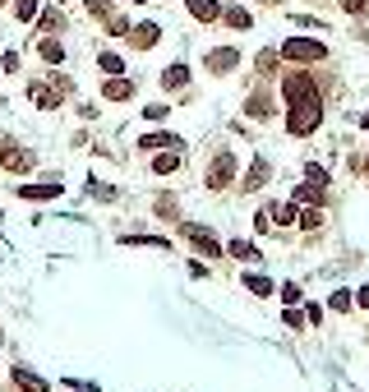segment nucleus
<instances>
[{"label":"nucleus","instance_id":"b1692460","mask_svg":"<svg viewBox=\"0 0 369 392\" xmlns=\"http://www.w3.org/2000/svg\"><path fill=\"white\" fill-rule=\"evenodd\" d=\"M245 287L254 291V296H273V282H268V277H259V272H249V277H245Z\"/></svg>","mask_w":369,"mask_h":392},{"label":"nucleus","instance_id":"f8f14e48","mask_svg":"<svg viewBox=\"0 0 369 392\" xmlns=\"http://www.w3.org/2000/svg\"><path fill=\"white\" fill-rule=\"evenodd\" d=\"M189 14L199 19V24H212V19H222V5L217 0H189Z\"/></svg>","mask_w":369,"mask_h":392},{"label":"nucleus","instance_id":"1a4fd4ad","mask_svg":"<svg viewBox=\"0 0 369 392\" xmlns=\"http://www.w3.org/2000/svg\"><path fill=\"white\" fill-rule=\"evenodd\" d=\"M157 37H162V28H157V24H139V28H130V42L139 46V51H148Z\"/></svg>","mask_w":369,"mask_h":392},{"label":"nucleus","instance_id":"20e7f679","mask_svg":"<svg viewBox=\"0 0 369 392\" xmlns=\"http://www.w3.org/2000/svg\"><path fill=\"white\" fill-rule=\"evenodd\" d=\"M281 93H286V102H291V106H300V102H318L314 83H309L305 74H291L286 83H281Z\"/></svg>","mask_w":369,"mask_h":392},{"label":"nucleus","instance_id":"c756f323","mask_svg":"<svg viewBox=\"0 0 369 392\" xmlns=\"http://www.w3.org/2000/svg\"><path fill=\"white\" fill-rule=\"evenodd\" d=\"M342 9H351V14H369V0H342Z\"/></svg>","mask_w":369,"mask_h":392},{"label":"nucleus","instance_id":"cd10ccee","mask_svg":"<svg viewBox=\"0 0 369 392\" xmlns=\"http://www.w3.org/2000/svg\"><path fill=\"white\" fill-rule=\"evenodd\" d=\"M167 111H171V106H157V102L143 106V115H148V120H167Z\"/></svg>","mask_w":369,"mask_h":392},{"label":"nucleus","instance_id":"39448f33","mask_svg":"<svg viewBox=\"0 0 369 392\" xmlns=\"http://www.w3.org/2000/svg\"><path fill=\"white\" fill-rule=\"evenodd\" d=\"M184 240H189L199 254H208V259H222V240H217L212 231H203V227H184Z\"/></svg>","mask_w":369,"mask_h":392},{"label":"nucleus","instance_id":"dca6fc26","mask_svg":"<svg viewBox=\"0 0 369 392\" xmlns=\"http://www.w3.org/2000/svg\"><path fill=\"white\" fill-rule=\"evenodd\" d=\"M245 111L254 115V120H268V115H273L277 106H273V97H268V93H254V97H249V106H245Z\"/></svg>","mask_w":369,"mask_h":392},{"label":"nucleus","instance_id":"aec40b11","mask_svg":"<svg viewBox=\"0 0 369 392\" xmlns=\"http://www.w3.org/2000/svg\"><path fill=\"white\" fill-rule=\"evenodd\" d=\"M56 194H61V185H24V199H56Z\"/></svg>","mask_w":369,"mask_h":392},{"label":"nucleus","instance_id":"ddd939ff","mask_svg":"<svg viewBox=\"0 0 369 392\" xmlns=\"http://www.w3.org/2000/svg\"><path fill=\"white\" fill-rule=\"evenodd\" d=\"M264 185H268V162H254V166L245 171V180H240V190L254 194V190H264Z\"/></svg>","mask_w":369,"mask_h":392},{"label":"nucleus","instance_id":"c9c22d12","mask_svg":"<svg viewBox=\"0 0 369 392\" xmlns=\"http://www.w3.org/2000/svg\"><path fill=\"white\" fill-rule=\"evenodd\" d=\"M130 5H143V0H130Z\"/></svg>","mask_w":369,"mask_h":392},{"label":"nucleus","instance_id":"6e6552de","mask_svg":"<svg viewBox=\"0 0 369 392\" xmlns=\"http://www.w3.org/2000/svg\"><path fill=\"white\" fill-rule=\"evenodd\" d=\"M139 143H143L148 153H162V148H180L184 139H180V134H167V130H157V134H143Z\"/></svg>","mask_w":369,"mask_h":392},{"label":"nucleus","instance_id":"f704fd0d","mask_svg":"<svg viewBox=\"0 0 369 392\" xmlns=\"http://www.w3.org/2000/svg\"><path fill=\"white\" fill-rule=\"evenodd\" d=\"M264 5H281V0H264Z\"/></svg>","mask_w":369,"mask_h":392},{"label":"nucleus","instance_id":"72a5a7b5","mask_svg":"<svg viewBox=\"0 0 369 392\" xmlns=\"http://www.w3.org/2000/svg\"><path fill=\"white\" fill-rule=\"evenodd\" d=\"M355 300H360V305L369 309V287H360V296H355Z\"/></svg>","mask_w":369,"mask_h":392},{"label":"nucleus","instance_id":"a211bd4d","mask_svg":"<svg viewBox=\"0 0 369 392\" xmlns=\"http://www.w3.org/2000/svg\"><path fill=\"white\" fill-rule=\"evenodd\" d=\"M184 83H189V65H171L162 74V88H184Z\"/></svg>","mask_w":369,"mask_h":392},{"label":"nucleus","instance_id":"9d476101","mask_svg":"<svg viewBox=\"0 0 369 392\" xmlns=\"http://www.w3.org/2000/svg\"><path fill=\"white\" fill-rule=\"evenodd\" d=\"M9 378H14V383H19V388H24V392H46V378H37V374H28V369H24V365H14V369H9Z\"/></svg>","mask_w":369,"mask_h":392},{"label":"nucleus","instance_id":"0eeeda50","mask_svg":"<svg viewBox=\"0 0 369 392\" xmlns=\"http://www.w3.org/2000/svg\"><path fill=\"white\" fill-rule=\"evenodd\" d=\"M102 97H106V102H130L134 83H130V78H120V74H111V78H106V88H102Z\"/></svg>","mask_w":369,"mask_h":392},{"label":"nucleus","instance_id":"2eb2a0df","mask_svg":"<svg viewBox=\"0 0 369 392\" xmlns=\"http://www.w3.org/2000/svg\"><path fill=\"white\" fill-rule=\"evenodd\" d=\"M28 97H33V102L42 106V111H51V106H61V93H56V88H42V83H33V88H28Z\"/></svg>","mask_w":369,"mask_h":392},{"label":"nucleus","instance_id":"9b49d317","mask_svg":"<svg viewBox=\"0 0 369 392\" xmlns=\"http://www.w3.org/2000/svg\"><path fill=\"white\" fill-rule=\"evenodd\" d=\"M37 56H42L46 65H61L65 61V46L56 42V37H37Z\"/></svg>","mask_w":369,"mask_h":392},{"label":"nucleus","instance_id":"5701e85b","mask_svg":"<svg viewBox=\"0 0 369 392\" xmlns=\"http://www.w3.org/2000/svg\"><path fill=\"white\" fill-rule=\"evenodd\" d=\"M37 9H42V0H14V19H37Z\"/></svg>","mask_w":369,"mask_h":392},{"label":"nucleus","instance_id":"c85d7f7f","mask_svg":"<svg viewBox=\"0 0 369 392\" xmlns=\"http://www.w3.org/2000/svg\"><path fill=\"white\" fill-rule=\"evenodd\" d=\"M37 24H42V33H56V28H61V14H42Z\"/></svg>","mask_w":369,"mask_h":392},{"label":"nucleus","instance_id":"393cba45","mask_svg":"<svg viewBox=\"0 0 369 392\" xmlns=\"http://www.w3.org/2000/svg\"><path fill=\"white\" fill-rule=\"evenodd\" d=\"M318 190H323V185H314V180L300 185V190H296V203H318Z\"/></svg>","mask_w":369,"mask_h":392},{"label":"nucleus","instance_id":"bb28decb","mask_svg":"<svg viewBox=\"0 0 369 392\" xmlns=\"http://www.w3.org/2000/svg\"><path fill=\"white\" fill-rule=\"evenodd\" d=\"M318 222H323V212H318V208H305V212H300V227H305V231H314Z\"/></svg>","mask_w":369,"mask_h":392},{"label":"nucleus","instance_id":"2f4dec72","mask_svg":"<svg viewBox=\"0 0 369 392\" xmlns=\"http://www.w3.org/2000/svg\"><path fill=\"white\" fill-rule=\"evenodd\" d=\"M333 309L346 314V309H351V296H346V291H337V296H333Z\"/></svg>","mask_w":369,"mask_h":392},{"label":"nucleus","instance_id":"f3484780","mask_svg":"<svg viewBox=\"0 0 369 392\" xmlns=\"http://www.w3.org/2000/svg\"><path fill=\"white\" fill-rule=\"evenodd\" d=\"M176 166H180V153L176 148H162L157 157H152V171H157V175H171Z\"/></svg>","mask_w":369,"mask_h":392},{"label":"nucleus","instance_id":"412c9836","mask_svg":"<svg viewBox=\"0 0 369 392\" xmlns=\"http://www.w3.org/2000/svg\"><path fill=\"white\" fill-rule=\"evenodd\" d=\"M97 65H102V74H106V78L125 70V61H120V56H115V51H102V56H97Z\"/></svg>","mask_w":369,"mask_h":392},{"label":"nucleus","instance_id":"7ed1b4c3","mask_svg":"<svg viewBox=\"0 0 369 392\" xmlns=\"http://www.w3.org/2000/svg\"><path fill=\"white\" fill-rule=\"evenodd\" d=\"M236 180V157L231 153H217L208 166V190H227V185Z\"/></svg>","mask_w":369,"mask_h":392},{"label":"nucleus","instance_id":"6ab92c4d","mask_svg":"<svg viewBox=\"0 0 369 392\" xmlns=\"http://www.w3.org/2000/svg\"><path fill=\"white\" fill-rule=\"evenodd\" d=\"M231 259H240V263H254L259 259V249H254V244H249V240H231Z\"/></svg>","mask_w":369,"mask_h":392},{"label":"nucleus","instance_id":"a878e982","mask_svg":"<svg viewBox=\"0 0 369 392\" xmlns=\"http://www.w3.org/2000/svg\"><path fill=\"white\" fill-rule=\"evenodd\" d=\"M254 65H259V74H273V70H277V51H259Z\"/></svg>","mask_w":369,"mask_h":392},{"label":"nucleus","instance_id":"e433bc0d","mask_svg":"<svg viewBox=\"0 0 369 392\" xmlns=\"http://www.w3.org/2000/svg\"><path fill=\"white\" fill-rule=\"evenodd\" d=\"M61 5H65V0H61Z\"/></svg>","mask_w":369,"mask_h":392},{"label":"nucleus","instance_id":"4468645a","mask_svg":"<svg viewBox=\"0 0 369 392\" xmlns=\"http://www.w3.org/2000/svg\"><path fill=\"white\" fill-rule=\"evenodd\" d=\"M0 162H5V171H28V166H33V153H24V148H5V153H0Z\"/></svg>","mask_w":369,"mask_h":392},{"label":"nucleus","instance_id":"4be33fe9","mask_svg":"<svg viewBox=\"0 0 369 392\" xmlns=\"http://www.w3.org/2000/svg\"><path fill=\"white\" fill-rule=\"evenodd\" d=\"M222 19H227L231 28H249V9H240V5H231V9H222Z\"/></svg>","mask_w":369,"mask_h":392},{"label":"nucleus","instance_id":"423d86ee","mask_svg":"<svg viewBox=\"0 0 369 392\" xmlns=\"http://www.w3.org/2000/svg\"><path fill=\"white\" fill-rule=\"evenodd\" d=\"M203 65H208L212 74H231L240 65V51H236V46H217V51H208V61H203Z\"/></svg>","mask_w":369,"mask_h":392},{"label":"nucleus","instance_id":"f257e3e1","mask_svg":"<svg viewBox=\"0 0 369 392\" xmlns=\"http://www.w3.org/2000/svg\"><path fill=\"white\" fill-rule=\"evenodd\" d=\"M318 120H323V106H318V102H300V106H291L286 130L300 139V134H314V130H318Z\"/></svg>","mask_w":369,"mask_h":392},{"label":"nucleus","instance_id":"7c9ffc66","mask_svg":"<svg viewBox=\"0 0 369 392\" xmlns=\"http://www.w3.org/2000/svg\"><path fill=\"white\" fill-rule=\"evenodd\" d=\"M305 175H309V180H314V185H328V171H323V166H309Z\"/></svg>","mask_w":369,"mask_h":392},{"label":"nucleus","instance_id":"473e14b6","mask_svg":"<svg viewBox=\"0 0 369 392\" xmlns=\"http://www.w3.org/2000/svg\"><path fill=\"white\" fill-rule=\"evenodd\" d=\"M88 9H93V14H106V9H111V0H88Z\"/></svg>","mask_w":369,"mask_h":392},{"label":"nucleus","instance_id":"f03ea898","mask_svg":"<svg viewBox=\"0 0 369 392\" xmlns=\"http://www.w3.org/2000/svg\"><path fill=\"white\" fill-rule=\"evenodd\" d=\"M281 56H286V61H323L328 56V46L323 42H314V37H286V42H281Z\"/></svg>","mask_w":369,"mask_h":392}]
</instances>
